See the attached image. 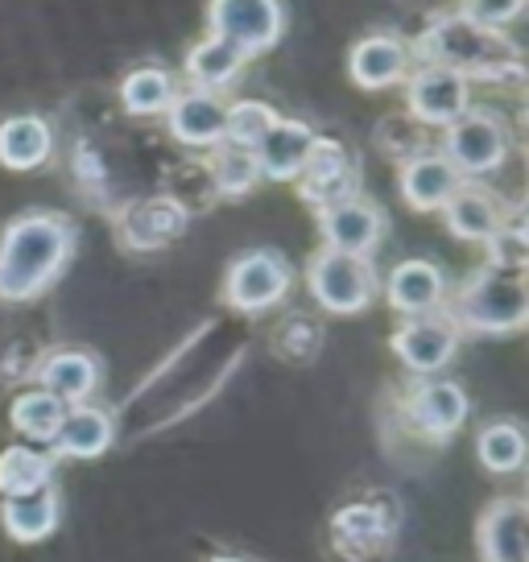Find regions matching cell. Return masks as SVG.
<instances>
[{
  "mask_svg": "<svg viewBox=\"0 0 529 562\" xmlns=\"http://www.w3.org/2000/svg\"><path fill=\"white\" fill-rule=\"evenodd\" d=\"M71 224L54 211H30L13 220L0 236V299L25 302L50 290L71 261Z\"/></svg>",
  "mask_w": 529,
  "mask_h": 562,
  "instance_id": "obj_1",
  "label": "cell"
},
{
  "mask_svg": "<svg viewBox=\"0 0 529 562\" xmlns=\"http://www.w3.org/2000/svg\"><path fill=\"white\" fill-rule=\"evenodd\" d=\"M423 63L430 67H447L472 79V75H505L513 70L517 75V50L513 42L500 30H484L476 21H468L463 13H451V18H439L435 25H426L418 42L409 46Z\"/></svg>",
  "mask_w": 529,
  "mask_h": 562,
  "instance_id": "obj_2",
  "label": "cell"
},
{
  "mask_svg": "<svg viewBox=\"0 0 529 562\" xmlns=\"http://www.w3.org/2000/svg\"><path fill=\"white\" fill-rule=\"evenodd\" d=\"M526 318H529L526 278L513 273V269H496V265L472 273V281L459 290L455 306H451V323L480 335L521 331Z\"/></svg>",
  "mask_w": 529,
  "mask_h": 562,
  "instance_id": "obj_3",
  "label": "cell"
},
{
  "mask_svg": "<svg viewBox=\"0 0 529 562\" xmlns=\"http://www.w3.org/2000/svg\"><path fill=\"white\" fill-rule=\"evenodd\" d=\"M306 285L323 311L331 315H356L376 299V269L369 257L323 248L306 265Z\"/></svg>",
  "mask_w": 529,
  "mask_h": 562,
  "instance_id": "obj_4",
  "label": "cell"
},
{
  "mask_svg": "<svg viewBox=\"0 0 529 562\" xmlns=\"http://www.w3.org/2000/svg\"><path fill=\"white\" fill-rule=\"evenodd\" d=\"M207 25L215 37L232 42L236 50L252 54L273 50L285 34V9L282 0H212L207 4Z\"/></svg>",
  "mask_w": 529,
  "mask_h": 562,
  "instance_id": "obj_5",
  "label": "cell"
},
{
  "mask_svg": "<svg viewBox=\"0 0 529 562\" xmlns=\"http://www.w3.org/2000/svg\"><path fill=\"white\" fill-rule=\"evenodd\" d=\"M442 158L455 166L459 175H493L500 161L509 158V128L496 121L493 112H463L455 124H447L442 137Z\"/></svg>",
  "mask_w": 529,
  "mask_h": 562,
  "instance_id": "obj_6",
  "label": "cell"
},
{
  "mask_svg": "<svg viewBox=\"0 0 529 562\" xmlns=\"http://www.w3.org/2000/svg\"><path fill=\"white\" fill-rule=\"evenodd\" d=\"M290 265H285L282 252H269V248H257V252H245L240 261H232L228 281H224V302L245 311V315H257V311H269L290 294Z\"/></svg>",
  "mask_w": 529,
  "mask_h": 562,
  "instance_id": "obj_7",
  "label": "cell"
},
{
  "mask_svg": "<svg viewBox=\"0 0 529 562\" xmlns=\"http://www.w3.org/2000/svg\"><path fill=\"white\" fill-rule=\"evenodd\" d=\"M468 100H472V88L455 70L423 63L418 70L406 75V104L414 112V121L447 128V124H455L468 112Z\"/></svg>",
  "mask_w": 529,
  "mask_h": 562,
  "instance_id": "obj_8",
  "label": "cell"
},
{
  "mask_svg": "<svg viewBox=\"0 0 529 562\" xmlns=\"http://www.w3.org/2000/svg\"><path fill=\"white\" fill-rule=\"evenodd\" d=\"M318 232L327 248L336 252H352V257H372L376 245L385 240V211L369 203V199H344V203H331V207L318 211Z\"/></svg>",
  "mask_w": 529,
  "mask_h": 562,
  "instance_id": "obj_9",
  "label": "cell"
},
{
  "mask_svg": "<svg viewBox=\"0 0 529 562\" xmlns=\"http://www.w3.org/2000/svg\"><path fill=\"white\" fill-rule=\"evenodd\" d=\"M459 348V327L451 323L447 315H418L402 323L397 335H393V351H397V360L406 364L409 372H439L451 364V356Z\"/></svg>",
  "mask_w": 529,
  "mask_h": 562,
  "instance_id": "obj_10",
  "label": "cell"
},
{
  "mask_svg": "<svg viewBox=\"0 0 529 562\" xmlns=\"http://www.w3.org/2000/svg\"><path fill=\"white\" fill-rule=\"evenodd\" d=\"M299 191L311 207H331V203H344L356 194V161L348 158V149L339 140H315L311 158L299 175Z\"/></svg>",
  "mask_w": 529,
  "mask_h": 562,
  "instance_id": "obj_11",
  "label": "cell"
},
{
  "mask_svg": "<svg viewBox=\"0 0 529 562\" xmlns=\"http://www.w3.org/2000/svg\"><path fill=\"white\" fill-rule=\"evenodd\" d=\"M409 63H414V50H409L406 37L369 34L360 37L352 46V54H348V75H352L356 88L381 91V88H393V83H406Z\"/></svg>",
  "mask_w": 529,
  "mask_h": 562,
  "instance_id": "obj_12",
  "label": "cell"
},
{
  "mask_svg": "<svg viewBox=\"0 0 529 562\" xmlns=\"http://www.w3.org/2000/svg\"><path fill=\"white\" fill-rule=\"evenodd\" d=\"M166 124L175 140L191 145V149H215L224 140V124H228V104L215 91H178L175 104L166 108Z\"/></svg>",
  "mask_w": 529,
  "mask_h": 562,
  "instance_id": "obj_13",
  "label": "cell"
},
{
  "mask_svg": "<svg viewBox=\"0 0 529 562\" xmlns=\"http://www.w3.org/2000/svg\"><path fill=\"white\" fill-rule=\"evenodd\" d=\"M315 140H318V133L311 124L282 121V116H278V121L269 124V133L257 140V149H252L261 178H273V182L299 178L306 158H311V149H315Z\"/></svg>",
  "mask_w": 529,
  "mask_h": 562,
  "instance_id": "obj_14",
  "label": "cell"
},
{
  "mask_svg": "<svg viewBox=\"0 0 529 562\" xmlns=\"http://www.w3.org/2000/svg\"><path fill=\"white\" fill-rule=\"evenodd\" d=\"M389 306L402 311V315L418 318V315H435L447 299V281H442V269L435 261H402L393 273H389Z\"/></svg>",
  "mask_w": 529,
  "mask_h": 562,
  "instance_id": "obj_15",
  "label": "cell"
},
{
  "mask_svg": "<svg viewBox=\"0 0 529 562\" xmlns=\"http://www.w3.org/2000/svg\"><path fill=\"white\" fill-rule=\"evenodd\" d=\"M463 187V175H459L451 161L426 149V154H414V158L402 166V199H406L414 211H442V203Z\"/></svg>",
  "mask_w": 529,
  "mask_h": 562,
  "instance_id": "obj_16",
  "label": "cell"
},
{
  "mask_svg": "<svg viewBox=\"0 0 529 562\" xmlns=\"http://www.w3.org/2000/svg\"><path fill=\"white\" fill-rule=\"evenodd\" d=\"M526 529L529 517L517 496L496 501L493 509L480 517V554H484V562H529Z\"/></svg>",
  "mask_w": 529,
  "mask_h": 562,
  "instance_id": "obj_17",
  "label": "cell"
},
{
  "mask_svg": "<svg viewBox=\"0 0 529 562\" xmlns=\"http://www.w3.org/2000/svg\"><path fill=\"white\" fill-rule=\"evenodd\" d=\"M116 439V426H112V414L100 409V405H67V414L58 422V435H54V447L58 456L67 459H100Z\"/></svg>",
  "mask_w": 529,
  "mask_h": 562,
  "instance_id": "obj_18",
  "label": "cell"
},
{
  "mask_svg": "<svg viewBox=\"0 0 529 562\" xmlns=\"http://www.w3.org/2000/svg\"><path fill=\"white\" fill-rule=\"evenodd\" d=\"M58 492L46 484L37 492H25V496H4L0 505V521L9 529V538L18 542H46L54 529H58Z\"/></svg>",
  "mask_w": 529,
  "mask_h": 562,
  "instance_id": "obj_19",
  "label": "cell"
},
{
  "mask_svg": "<svg viewBox=\"0 0 529 562\" xmlns=\"http://www.w3.org/2000/svg\"><path fill=\"white\" fill-rule=\"evenodd\" d=\"M409 414L435 439H451L463 418H468V393L451 381H426L423 389H414L409 397Z\"/></svg>",
  "mask_w": 529,
  "mask_h": 562,
  "instance_id": "obj_20",
  "label": "cell"
},
{
  "mask_svg": "<svg viewBox=\"0 0 529 562\" xmlns=\"http://www.w3.org/2000/svg\"><path fill=\"white\" fill-rule=\"evenodd\" d=\"M37 376H42V389L54 393L58 402L83 405L95 393V385H100V364H95V356H88V351L63 348L42 360Z\"/></svg>",
  "mask_w": 529,
  "mask_h": 562,
  "instance_id": "obj_21",
  "label": "cell"
},
{
  "mask_svg": "<svg viewBox=\"0 0 529 562\" xmlns=\"http://www.w3.org/2000/svg\"><path fill=\"white\" fill-rule=\"evenodd\" d=\"M442 220H447L451 236H459V240H488V236L505 224L500 203H496L484 187H472V182H463V187L442 203Z\"/></svg>",
  "mask_w": 529,
  "mask_h": 562,
  "instance_id": "obj_22",
  "label": "cell"
},
{
  "mask_svg": "<svg viewBox=\"0 0 529 562\" xmlns=\"http://www.w3.org/2000/svg\"><path fill=\"white\" fill-rule=\"evenodd\" d=\"M54 133L42 116H9L0 124V166L9 170H37L50 158Z\"/></svg>",
  "mask_w": 529,
  "mask_h": 562,
  "instance_id": "obj_23",
  "label": "cell"
},
{
  "mask_svg": "<svg viewBox=\"0 0 529 562\" xmlns=\"http://www.w3.org/2000/svg\"><path fill=\"white\" fill-rule=\"evenodd\" d=\"M245 54L236 50L232 42L224 37L207 34L191 54H187V79H191L199 91H215V88H228L232 79L245 70Z\"/></svg>",
  "mask_w": 529,
  "mask_h": 562,
  "instance_id": "obj_24",
  "label": "cell"
},
{
  "mask_svg": "<svg viewBox=\"0 0 529 562\" xmlns=\"http://www.w3.org/2000/svg\"><path fill=\"white\" fill-rule=\"evenodd\" d=\"M178 83L170 70L161 67H137L133 75H124L121 83V100L133 116H158L166 108L175 104Z\"/></svg>",
  "mask_w": 529,
  "mask_h": 562,
  "instance_id": "obj_25",
  "label": "cell"
},
{
  "mask_svg": "<svg viewBox=\"0 0 529 562\" xmlns=\"http://www.w3.org/2000/svg\"><path fill=\"white\" fill-rule=\"evenodd\" d=\"M54 475V463L34 447H4L0 451V492L4 496H25V492L46 488Z\"/></svg>",
  "mask_w": 529,
  "mask_h": 562,
  "instance_id": "obj_26",
  "label": "cell"
},
{
  "mask_svg": "<svg viewBox=\"0 0 529 562\" xmlns=\"http://www.w3.org/2000/svg\"><path fill=\"white\" fill-rule=\"evenodd\" d=\"M63 414H67V402H58L46 389H25L13 402V426L34 442H54Z\"/></svg>",
  "mask_w": 529,
  "mask_h": 562,
  "instance_id": "obj_27",
  "label": "cell"
},
{
  "mask_svg": "<svg viewBox=\"0 0 529 562\" xmlns=\"http://www.w3.org/2000/svg\"><path fill=\"white\" fill-rule=\"evenodd\" d=\"M476 456L496 475L517 472L526 463V435H521V426L517 422H493V426H484L476 439Z\"/></svg>",
  "mask_w": 529,
  "mask_h": 562,
  "instance_id": "obj_28",
  "label": "cell"
},
{
  "mask_svg": "<svg viewBox=\"0 0 529 562\" xmlns=\"http://www.w3.org/2000/svg\"><path fill=\"white\" fill-rule=\"evenodd\" d=\"M212 178L224 194H248L261 182V170H257L252 149H240V145L220 140L212 149Z\"/></svg>",
  "mask_w": 529,
  "mask_h": 562,
  "instance_id": "obj_29",
  "label": "cell"
},
{
  "mask_svg": "<svg viewBox=\"0 0 529 562\" xmlns=\"http://www.w3.org/2000/svg\"><path fill=\"white\" fill-rule=\"evenodd\" d=\"M278 121V112L261 100H240L228 108V124H224V140L240 145V149H257V140L269 133V124Z\"/></svg>",
  "mask_w": 529,
  "mask_h": 562,
  "instance_id": "obj_30",
  "label": "cell"
},
{
  "mask_svg": "<svg viewBox=\"0 0 529 562\" xmlns=\"http://www.w3.org/2000/svg\"><path fill=\"white\" fill-rule=\"evenodd\" d=\"M149 224V232H145L137 245H161V240H170L175 232H182V207H175V203H166V199H154V203H145V207H137L133 215H128V232L133 228H145Z\"/></svg>",
  "mask_w": 529,
  "mask_h": 562,
  "instance_id": "obj_31",
  "label": "cell"
},
{
  "mask_svg": "<svg viewBox=\"0 0 529 562\" xmlns=\"http://www.w3.org/2000/svg\"><path fill=\"white\" fill-rule=\"evenodd\" d=\"M484 245H488V265H496V269H513V273L526 269L529 248H526V232H521V224H500Z\"/></svg>",
  "mask_w": 529,
  "mask_h": 562,
  "instance_id": "obj_32",
  "label": "cell"
},
{
  "mask_svg": "<svg viewBox=\"0 0 529 562\" xmlns=\"http://www.w3.org/2000/svg\"><path fill=\"white\" fill-rule=\"evenodd\" d=\"M521 9H526V0H463V18L484 25V30H500V25H509Z\"/></svg>",
  "mask_w": 529,
  "mask_h": 562,
  "instance_id": "obj_33",
  "label": "cell"
},
{
  "mask_svg": "<svg viewBox=\"0 0 529 562\" xmlns=\"http://www.w3.org/2000/svg\"><path fill=\"white\" fill-rule=\"evenodd\" d=\"M215 562H245V559H215Z\"/></svg>",
  "mask_w": 529,
  "mask_h": 562,
  "instance_id": "obj_34",
  "label": "cell"
}]
</instances>
